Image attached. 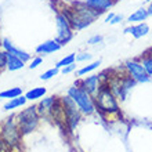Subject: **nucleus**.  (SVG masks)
<instances>
[{"mask_svg":"<svg viewBox=\"0 0 152 152\" xmlns=\"http://www.w3.org/2000/svg\"><path fill=\"white\" fill-rule=\"evenodd\" d=\"M60 12L68 20L71 28L75 32L90 26L101 15L100 12H97L96 10L86 6L84 1H75L69 7L65 6V7H62V10H60Z\"/></svg>","mask_w":152,"mask_h":152,"instance_id":"obj_1","label":"nucleus"},{"mask_svg":"<svg viewBox=\"0 0 152 152\" xmlns=\"http://www.w3.org/2000/svg\"><path fill=\"white\" fill-rule=\"evenodd\" d=\"M96 108L102 115H112L119 112V105L116 101V96L113 94L107 84H101L100 91L94 96Z\"/></svg>","mask_w":152,"mask_h":152,"instance_id":"obj_2","label":"nucleus"},{"mask_svg":"<svg viewBox=\"0 0 152 152\" xmlns=\"http://www.w3.org/2000/svg\"><path fill=\"white\" fill-rule=\"evenodd\" d=\"M15 120L22 136H26V134L35 132L40 120V115L37 113L36 105H31V107L22 109L20 113L15 115Z\"/></svg>","mask_w":152,"mask_h":152,"instance_id":"obj_3","label":"nucleus"},{"mask_svg":"<svg viewBox=\"0 0 152 152\" xmlns=\"http://www.w3.org/2000/svg\"><path fill=\"white\" fill-rule=\"evenodd\" d=\"M0 138L3 141V144L10 147V148L17 147V145L20 144L21 138H22V134H21L20 129H18V124H17L15 115L10 116V118H6L0 123Z\"/></svg>","mask_w":152,"mask_h":152,"instance_id":"obj_4","label":"nucleus"},{"mask_svg":"<svg viewBox=\"0 0 152 152\" xmlns=\"http://www.w3.org/2000/svg\"><path fill=\"white\" fill-rule=\"evenodd\" d=\"M66 94L75 101V104L77 105V108L80 109V112L83 115H93L97 111L94 97H91L88 93H86L84 90L77 87V86L69 87Z\"/></svg>","mask_w":152,"mask_h":152,"instance_id":"obj_5","label":"nucleus"},{"mask_svg":"<svg viewBox=\"0 0 152 152\" xmlns=\"http://www.w3.org/2000/svg\"><path fill=\"white\" fill-rule=\"evenodd\" d=\"M60 98H61V105H62V109H64L65 113V119H66V127H68L69 132H72L76 127V124L79 123V120L82 119L83 113L80 112V109L77 108L75 101L68 94L64 97H60Z\"/></svg>","mask_w":152,"mask_h":152,"instance_id":"obj_6","label":"nucleus"},{"mask_svg":"<svg viewBox=\"0 0 152 152\" xmlns=\"http://www.w3.org/2000/svg\"><path fill=\"white\" fill-rule=\"evenodd\" d=\"M56 26H57V37H56L57 42L61 46L69 43L72 40L73 35H75V31L71 28L68 20L60 11H57L56 14Z\"/></svg>","mask_w":152,"mask_h":152,"instance_id":"obj_7","label":"nucleus"},{"mask_svg":"<svg viewBox=\"0 0 152 152\" xmlns=\"http://www.w3.org/2000/svg\"><path fill=\"white\" fill-rule=\"evenodd\" d=\"M124 69H126V73H127L132 79L136 80L137 83H145V82H149V79H151L138 60L127 61V62L124 64Z\"/></svg>","mask_w":152,"mask_h":152,"instance_id":"obj_8","label":"nucleus"},{"mask_svg":"<svg viewBox=\"0 0 152 152\" xmlns=\"http://www.w3.org/2000/svg\"><path fill=\"white\" fill-rule=\"evenodd\" d=\"M101 84H102V82H101V76L100 75L84 76V77L79 79L77 82H75V86H77V87H80L86 93H88L91 97H94L97 93L100 91Z\"/></svg>","mask_w":152,"mask_h":152,"instance_id":"obj_9","label":"nucleus"},{"mask_svg":"<svg viewBox=\"0 0 152 152\" xmlns=\"http://www.w3.org/2000/svg\"><path fill=\"white\" fill-rule=\"evenodd\" d=\"M0 46H1V50H3V51L18 57V58H20V60H22L24 62H28V61L32 60V56H31L28 51H25V50H22V48L14 46V44L10 42V39H7V37H3V39H1Z\"/></svg>","mask_w":152,"mask_h":152,"instance_id":"obj_10","label":"nucleus"},{"mask_svg":"<svg viewBox=\"0 0 152 152\" xmlns=\"http://www.w3.org/2000/svg\"><path fill=\"white\" fill-rule=\"evenodd\" d=\"M62 46H61L56 39H50V40H46L43 43H40L36 48H35V51H36L37 56H48V54H53V53L58 51L61 50Z\"/></svg>","mask_w":152,"mask_h":152,"instance_id":"obj_11","label":"nucleus"},{"mask_svg":"<svg viewBox=\"0 0 152 152\" xmlns=\"http://www.w3.org/2000/svg\"><path fill=\"white\" fill-rule=\"evenodd\" d=\"M58 97L56 96H48V97H44L42 100L39 101L36 104V109H37V113L40 116H50L53 111V107L56 104V101Z\"/></svg>","mask_w":152,"mask_h":152,"instance_id":"obj_12","label":"nucleus"},{"mask_svg":"<svg viewBox=\"0 0 152 152\" xmlns=\"http://www.w3.org/2000/svg\"><path fill=\"white\" fill-rule=\"evenodd\" d=\"M149 32V26L148 24L145 22H141V24H136V25H130L127 28H124L123 33L126 35H132L134 39H141V37L147 36Z\"/></svg>","mask_w":152,"mask_h":152,"instance_id":"obj_13","label":"nucleus"},{"mask_svg":"<svg viewBox=\"0 0 152 152\" xmlns=\"http://www.w3.org/2000/svg\"><path fill=\"white\" fill-rule=\"evenodd\" d=\"M84 3L90 8L96 10L97 12L102 14V12L108 11L109 8L115 4V0H84Z\"/></svg>","mask_w":152,"mask_h":152,"instance_id":"obj_14","label":"nucleus"},{"mask_svg":"<svg viewBox=\"0 0 152 152\" xmlns=\"http://www.w3.org/2000/svg\"><path fill=\"white\" fill-rule=\"evenodd\" d=\"M6 56H7V66H6V69L11 71V72L21 71V69L25 66V64H26V62H24L22 60H20L18 57L12 56V54H8V53H6Z\"/></svg>","mask_w":152,"mask_h":152,"instance_id":"obj_15","label":"nucleus"},{"mask_svg":"<svg viewBox=\"0 0 152 152\" xmlns=\"http://www.w3.org/2000/svg\"><path fill=\"white\" fill-rule=\"evenodd\" d=\"M148 11H147V8H138V10H136V11L133 12L132 15H129L127 18V22L129 24H141V22H144L147 18H148Z\"/></svg>","mask_w":152,"mask_h":152,"instance_id":"obj_16","label":"nucleus"},{"mask_svg":"<svg viewBox=\"0 0 152 152\" xmlns=\"http://www.w3.org/2000/svg\"><path fill=\"white\" fill-rule=\"evenodd\" d=\"M26 102H28V100H26V97L22 94V96L17 97V98H11V100H7V102L3 105V109H4V111H12V109H17V108H21V107H24Z\"/></svg>","mask_w":152,"mask_h":152,"instance_id":"obj_17","label":"nucleus"},{"mask_svg":"<svg viewBox=\"0 0 152 152\" xmlns=\"http://www.w3.org/2000/svg\"><path fill=\"white\" fill-rule=\"evenodd\" d=\"M46 93H47V88L46 87H33L31 88L29 91H26L24 94L26 97V100L28 101H37L40 98H43L46 96Z\"/></svg>","mask_w":152,"mask_h":152,"instance_id":"obj_18","label":"nucleus"},{"mask_svg":"<svg viewBox=\"0 0 152 152\" xmlns=\"http://www.w3.org/2000/svg\"><path fill=\"white\" fill-rule=\"evenodd\" d=\"M137 60L141 62V65L144 66L145 72L148 73V76L151 77L152 76V50H148V51H145L140 58H137Z\"/></svg>","mask_w":152,"mask_h":152,"instance_id":"obj_19","label":"nucleus"},{"mask_svg":"<svg viewBox=\"0 0 152 152\" xmlns=\"http://www.w3.org/2000/svg\"><path fill=\"white\" fill-rule=\"evenodd\" d=\"M24 94L22 87H10L6 88L3 91H0V98H6V100H11V98H17Z\"/></svg>","mask_w":152,"mask_h":152,"instance_id":"obj_20","label":"nucleus"},{"mask_svg":"<svg viewBox=\"0 0 152 152\" xmlns=\"http://www.w3.org/2000/svg\"><path fill=\"white\" fill-rule=\"evenodd\" d=\"M101 65V61H93V62H90V64L84 65V66H82L80 69H77V76H84L87 75V73L93 72V71H96V69H98V66Z\"/></svg>","mask_w":152,"mask_h":152,"instance_id":"obj_21","label":"nucleus"},{"mask_svg":"<svg viewBox=\"0 0 152 152\" xmlns=\"http://www.w3.org/2000/svg\"><path fill=\"white\" fill-rule=\"evenodd\" d=\"M73 62H76V54H68V56H65L64 58H61L58 62L56 64V68L58 69H62L64 66H66V65H71L73 64Z\"/></svg>","mask_w":152,"mask_h":152,"instance_id":"obj_22","label":"nucleus"},{"mask_svg":"<svg viewBox=\"0 0 152 152\" xmlns=\"http://www.w3.org/2000/svg\"><path fill=\"white\" fill-rule=\"evenodd\" d=\"M58 73H60V69L54 66V68L47 69L46 72L42 73V75H40V79H42V80H50V79H53L54 76L58 75Z\"/></svg>","mask_w":152,"mask_h":152,"instance_id":"obj_23","label":"nucleus"},{"mask_svg":"<svg viewBox=\"0 0 152 152\" xmlns=\"http://www.w3.org/2000/svg\"><path fill=\"white\" fill-rule=\"evenodd\" d=\"M90 60H91V54L87 51L76 54V62H86V61H90Z\"/></svg>","mask_w":152,"mask_h":152,"instance_id":"obj_24","label":"nucleus"},{"mask_svg":"<svg viewBox=\"0 0 152 152\" xmlns=\"http://www.w3.org/2000/svg\"><path fill=\"white\" fill-rule=\"evenodd\" d=\"M43 64V58L40 56H36V57H33L32 60H31V62H29V68L31 69H36L39 65Z\"/></svg>","mask_w":152,"mask_h":152,"instance_id":"obj_25","label":"nucleus"},{"mask_svg":"<svg viewBox=\"0 0 152 152\" xmlns=\"http://www.w3.org/2000/svg\"><path fill=\"white\" fill-rule=\"evenodd\" d=\"M102 40H104V37L101 36V35H93L91 37H88L87 39V44H90V46H96V44H98V43H102Z\"/></svg>","mask_w":152,"mask_h":152,"instance_id":"obj_26","label":"nucleus"},{"mask_svg":"<svg viewBox=\"0 0 152 152\" xmlns=\"http://www.w3.org/2000/svg\"><path fill=\"white\" fill-rule=\"evenodd\" d=\"M76 68H77V65H76V62H73V64H71V65H66V66H64V68L60 69V71H61V73H64V75H69V73L75 72Z\"/></svg>","mask_w":152,"mask_h":152,"instance_id":"obj_27","label":"nucleus"},{"mask_svg":"<svg viewBox=\"0 0 152 152\" xmlns=\"http://www.w3.org/2000/svg\"><path fill=\"white\" fill-rule=\"evenodd\" d=\"M6 66H7V56H6V51L0 50V71Z\"/></svg>","mask_w":152,"mask_h":152,"instance_id":"obj_28","label":"nucleus"},{"mask_svg":"<svg viewBox=\"0 0 152 152\" xmlns=\"http://www.w3.org/2000/svg\"><path fill=\"white\" fill-rule=\"evenodd\" d=\"M123 21V17L120 15V14H115V17L112 18V21L109 22L111 25H116V24H119V22H122Z\"/></svg>","mask_w":152,"mask_h":152,"instance_id":"obj_29","label":"nucleus"},{"mask_svg":"<svg viewBox=\"0 0 152 152\" xmlns=\"http://www.w3.org/2000/svg\"><path fill=\"white\" fill-rule=\"evenodd\" d=\"M113 17H115V14H113V12H109L108 15H107V18H105V22H108V24H109V22L112 21Z\"/></svg>","mask_w":152,"mask_h":152,"instance_id":"obj_30","label":"nucleus"},{"mask_svg":"<svg viewBox=\"0 0 152 152\" xmlns=\"http://www.w3.org/2000/svg\"><path fill=\"white\" fill-rule=\"evenodd\" d=\"M147 11H148V15H149V17H152V1L149 3L148 8H147Z\"/></svg>","mask_w":152,"mask_h":152,"instance_id":"obj_31","label":"nucleus"},{"mask_svg":"<svg viewBox=\"0 0 152 152\" xmlns=\"http://www.w3.org/2000/svg\"><path fill=\"white\" fill-rule=\"evenodd\" d=\"M3 141H1V138H0V149H1V148H3Z\"/></svg>","mask_w":152,"mask_h":152,"instance_id":"obj_32","label":"nucleus"},{"mask_svg":"<svg viewBox=\"0 0 152 152\" xmlns=\"http://www.w3.org/2000/svg\"><path fill=\"white\" fill-rule=\"evenodd\" d=\"M147 1H148V3H151V1H152V0H147Z\"/></svg>","mask_w":152,"mask_h":152,"instance_id":"obj_33","label":"nucleus"}]
</instances>
